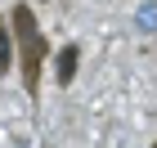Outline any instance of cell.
Wrapping results in <instances>:
<instances>
[{
  "mask_svg": "<svg viewBox=\"0 0 157 148\" xmlns=\"http://www.w3.org/2000/svg\"><path fill=\"white\" fill-rule=\"evenodd\" d=\"M5 67H9V32L0 27V72H5Z\"/></svg>",
  "mask_w": 157,
  "mask_h": 148,
  "instance_id": "277c9868",
  "label": "cell"
},
{
  "mask_svg": "<svg viewBox=\"0 0 157 148\" xmlns=\"http://www.w3.org/2000/svg\"><path fill=\"white\" fill-rule=\"evenodd\" d=\"M135 23H139L144 36H153V32H157V0H144V5L135 9Z\"/></svg>",
  "mask_w": 157,
  "mask_h": 148,
  "instance_id": "7a4b0ae2",
  "label": "cell"
},
{
  "mask_svg": "<svg viewBox=\"0 0 157 148\" xmlns=\"http://www.w3.org/2000/svg\"><path fill=\"white\" fill-rule=\"evenodd\" d=\"M13 27H18V40H23V67H27V90L36 94L40 85V54H45V40H40V27L32 18V9H13Z\"/></svg>",
  "mask_w": 157,
  "mask_h": 148,
  "instance_id": "6da1fadb",
  "label": "cell"
},
{
  "mask_svg": "<svg viewBox=\"0 0 157 148\" xmlns=\"http://www.w3.org/2000/svg\"><path fill=\"white\" fill-rule=\"evenodd\" d=\"M72 72H76V49H63V54H59V81H63V85L72 81Z\"/></svg>",
  "mask_w": 157,
  "mask_h": 148,
  "instance_id": "3957f363",
  "label": "cell"
}]
</instances>
